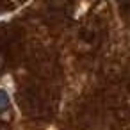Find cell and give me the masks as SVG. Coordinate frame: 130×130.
Instances as JSON below:
<instances>
[{
	"label": "cell",
	"instance_id": "6da1fadb",
	"mask_svg": "<svg viewBox=\"0 0 130 130\" xmlns=\"http://www.w3.org/2000/svg\"><path fill=\"white\" fill-rule=\"evenodd\" d=\"M7 105H9V94L6 89H0V110L6 109Z\"/></svg>",
	"mask_w": 130,
	"mask_h": 130
}]
</instances>
